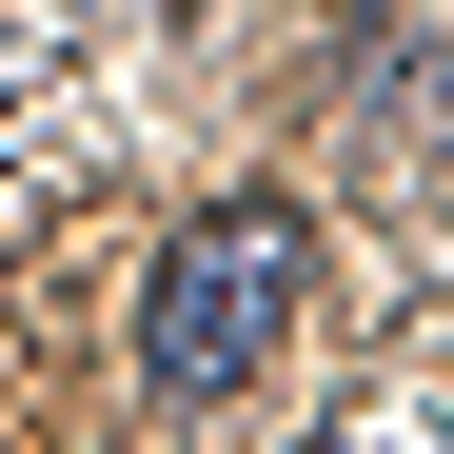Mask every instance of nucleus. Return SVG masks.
Segmentation results:
<instances>
[{
    "mask_svg": "<svg viewBox=\"0 0 454 454\" xmlns=\"http://www.w3.org/2000/svg\"><path fill=\"white\" fill-rule=\"evenodd\" d=\"M296 277H317V238H296V198H217L159 238V277H138V375H159L178 415L257 395V375L296 356Z\"/></svg>",
    "mask_w": 454,
    "mask_h": 454,
    "instance_id": "obj_1",
    "label": "nucleus"
},
{
    "mask_svg": "<svg viewBox=\"0 0 454 454\" xmlns=\"http://www.w3.org/2000/svg\"><path fill=\"white\" fill-rule=\"evenodd\" d=\"M434 119H454V59H434Z\"/></svg>",
    "mask_w": 454,
    "mask_h": 454,
    "instance_id": "obj_2",
    "label": "nucleus"
}]
</instances>
